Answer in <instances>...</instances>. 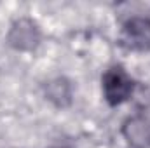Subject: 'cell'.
<instances>
[{"label": "cell", "instance_id": "obj_1", "mask_svg": "<svg viewBox=\"0 0 150 148\" xmlns=\"http://www.w3.org/2000/svg\"><path fill=\"white\" fill-rule=\"evenodd\" d=\"M134 87H136V82L120 65L110 66L108 70H105V73L101 77L103 98L110 106H119L126 103L133 96Z\"/></svg>", "mask_w": 150, "mask_h": 148}, {"label": "cell", "instance_id": "obj_2", "mask_svg": "<svg viewBox=\"0 0 150 148\" xmlns=\"http://www.w3.org/2000/svg\"><path fill=\"white\" fill-rule=\"evenodd\" d=\"M40 40H42L40 28L32 18L16 19L11 25V28L7 32V37H5L7 45L11 49H14V51H19V52L35 51L40 45Z\"/></svg>", "mask_w": 150, "mask_h": 148}, {"label": "cell", "instance_id": "obj_4", "mask_svg": "<svg viewBox=\"0 0 150 148\" xmlns=\"http://www.w3.org/2000/svg\"><path fill=\"white\" fill-rule=\"evenodd\" d=\"M120 134L131 148H150V115H131L120 125Z\"/></svg>", "mask_w": 150, "mask_h": 148}, {"label": "cell", "instance_id": "obj_3", "mask_svg": "<svg viewBox=\"0 0 150 148\" xmlns=\"http://www.w3.org/2000/svg\"><path fill=\"white\" fill-rule=\"evenodd\" d=\"M119 42L127 51H150V18L131 16L127 21H124Z\"/></svg>", "mask_w": 150, "mask_h": 148}, {"label": "cell", "instance_id": "obj_5", "mask_svg": "<svg viewBox=\"0 0 150 148\" xmlns=\"http://www.w3.org/2000/svg\"><path fill=\"white\" fill-rule=\"evenodd\" d=\"M44 96L56 108H67L74 101V85L67 77H54L45 82Z\"/></svg>", "mask_w": 150, "mask_h": 148}, {"label": "cell", "instance_id": "obj_6", "mask_svg": "<svg viewBox=\"0 0 150 148\" xmlns=\"http://www.w3.org/2000/svg\"><path fill=\"white\" fill-rule=\"evenodd\" d=\"M51 148H70V147H63V145H61V147H51Z\"/></svg>", "mask_w": 150, "mask_h": 148}]
</instances>
